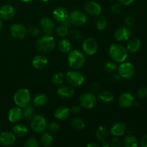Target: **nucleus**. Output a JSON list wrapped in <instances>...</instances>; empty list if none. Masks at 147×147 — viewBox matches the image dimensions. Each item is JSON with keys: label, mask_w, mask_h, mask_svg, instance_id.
Segmentation results:
<instances>
[{"label": "nucleus", "mask_w": 147, "mask_h": 147, "mask_svg": "<svg viewBox=\"0 0 147 147\" xmlns=\"http://www.w3.org/2000/svg\"><path fill=\"white\" fill-rule=\"evenodd\" d=\"M122 145V142H121L120 139L116 136H114V138L111 139L110 142V146L111 147H120Z\"/></svg>", "instance_id": "nucleus-44"}, {"label": "nucleus", "mask_w": 147, "mask_h": 147, "mask_svg": "<svg viewBox=\"0 0 147 147\" xmlns=\"http://www.w3.org/2000/svg\"><path fill=\"white\" fill-rule=\"evenodd\" d=\"M65 79V76L62 72H57L53 76L51 82L53 84L58 86V85H61L64 82Z\"/></svg>", "instance_id": "nucleus-34"}, {"label": "nucleus", "mask_w": 147, "mask_h": 147, "mask_svg": "<svg viewBox=\"0 0 147 147\" xmlns=\"http://www.w3.org/2000/svg\"><path fill=\"white\" fill-rule=\"evenodd\" d=\"M136 96L139 98L143 99L147 96V88L140 87L136 90Z\"/></svg>", "instance_id": "nucleus-42"}, {"label": "nucleus", "mask_w": 147, "mask_h": 147, "mask_svg": "<svg viewBox=\"0 0 147 147\" xmlns=\"http://www.w3.org/2000/svg\"><path fill=\"white\" fill-rule=\"evenodd\" d=\"M24 146L26 147H39L40 146V143L38 140L34 137H30L24 143Z\"/></svg>", "instance_id": "nucleus-38"}, {"label": "nucleus", "mask_w": 147, "mask_h": 147, "mask_svg": "<svg viewBox=\"0 0 147 147\" xmlns=\"http://www.w3.org/2000/svg\"><path fill=\"white\" fill-rule=\"evenodd\" d=\"M96 28L100 31L104 30L107 26V20L106 17L102 15L98 16V18L96 22Z\"/></svg>", "instance_id": "nucleus-35"}, {"label": "nucleus", "mask_w": 147, "mask_h": 147, "mask_svg": "<svg viewBox=\"0 0 147 147\" xmlns=\"http://www.w3.org/2000/svg\"><path fill=\"white\" fill-rule=\"evenodd\" d=\"M113 98H114V96H113V93L107 90L99 92L98 95V99L105 103H111V102L113 101Z\"/></svg>", "instance_id": "nucleus-28"}, {"label": "nucleus", "mask_w": 147, "mask_h": 147, "mask_svg": "<svg viewBox=\"0 0 147 147\" xmlns=\"http://www.w3.org/2000/svg\"><path fill=\"white\" fill-rule=\"evenodd\" d=\"M139 144L137 139L133 135L125 136L122 142V145L125 147H136Z\"/></svg>", "instance_id": "nucleus-30"}, {"label": "nucleus", "mask_w": 147, "mask_h": 147, "mask_svg": "<svg viewBox=\"0 0 147 147\" xmlns=\"http://www.w3.org/2000/svg\"><path fill=\"white\" fill-rule=\"evenodd\" d=\"M61 24L62 25L64 26V27H67V29H70L72 27V26H73V24H72L71 21H70V19L69 18L66 19L65 20H64L63 22H62Z\"/></svg>", "instance_id": "nucleus-49"}, {"label": "nucleus", "mask_w": 147, "mask_h": 147, "mask_svg": "<svg viewBox=\"0 0 147 147\" xmlns=\"http://www.w3.org/2000/svg\"><path fill=\"white\" fill-rule=\"evenodd\" d=\"M32 103L34 106L42 107L47 104V97L44 93H38L34 96L32 99Z\"/></svg>", "instance_id": "nucleus-29"}, {"label": "nucleus", "mask_w": 147, "mask_h": 147, "mask_svg": "<svg viewBox=\"0 0 147 147\" xmlns=\"http://www.w3.org/2000/svg\"><path fill=\"white\" fill-rule=\"evenodd\" d=\"M41 1H42V2H47V1H49L50 0H41Z\"/></svg>", "instance_id": "nucleus-56"}, {"label": "nucleus", "mask_w": 147, "mask_h": 147, "mask_svg": "<svg viewBox=\"0 0 147 147\" xmlns=\"http://www.w3.org/2000/svg\"><path fill=\"white\" fill-rule=\"evenodd\" d=\"M57 93L60 97L65 99H69L73 97L75 94V91L73 88L67 85H63L58 88L57 90Z\"/></svg>", "instance_id": "nucleus-22"}, {"label": "nucleus", "mask_w": 147, "mask_h": 147, "mask_svg": "<svg viewBox=\"0 0 147 147\" xmlns=\"http://www.w3.org/2000/svg\"><path fill=\"white\" fill-rule=\"evenodd\" d=\"M2 28H3V22L2 21H1V19H0V31L2 30Z\"/></svg>", "instance_id": "nucleus-54"}, {"label": "nucleus", "mask_w": 147, "mask_h": 147, "mask_svg": "<svg viewBox=\"0 0 147 147\" xmlns=\"http://www.w3.org/2000/svg\"><path fill=\"white\" fill-rule=\"evenodd\" d=\"M140 146L142 147H147V134L144 136L141 139Z\"/></svg>", "instance_id": "nucleus-50"}, {"label": "nucleus", "mask_w": 147, "mask_h": 147, "mask_svg": "<svg viewBox=\"0 0 147 147\" xmlns=\"http://www.w3.org/2000/svg\"><path fill=\"white\" fill-rule=\"evenodd\" d=\"M100 86L98 83H93L90 88V92L94 93V94L99 93V92H100Z\"/></svg>", "instance_id": "nucleus-45"}, {"label": "nucleus", "mask_w": 147, "mask_h": 147, "mask_svg": "<svg viewBox=\"0 0 147 147\" xmlns=\"http://www.w3.org/2000/svg\"><path fill=\"white\" fill-rule=\"evenodd\" d=\"M9 31L11 36L14 38L18 39V40H22L25 38L28 33L27 28L23 24H18V23L11 24L9 28Z\"/></svg>", "instance_id": "nucleus-11"}, {"label": "nucleus", "mask_w": 147, "mask_h": 147, "mask_svg": "<svg viewBox=\"0 0 147 147\" xmlns=\"http://www.w3.org/2000/svg\"><path fill=\"white\" fill-rule=\"evenodd\" d=\"M68 18L71 21L73 25L77 26V27L84 25L87 22V17H86V14L83 11L77 9H73L70 12V14H69Z\"/></svg>", "instance_id": "nucleus-9"}, {"label": "nucleus", "mask_w": 147, "mask_h": 147, "mask_svg": "<svg viewBox=\"0 0 147 147\" xmlns=\"http://www.w3.org/2000/svg\"><path fill=\"white\" fill-rule=\"evenodd\" d=\"M53 15L55 20L58 22L61 23L66 19L68 18L69 13L67 10L63 7H57L54 9L53 11Z\"/></svg>", "instance_id": "nucleus-21"}, {"label": "nucleus", "mask_w": 147, "mask_h": 147, "mask_svg": "<svg viewBox=\"0 0 147 147\" xmlns=\"http://www.w3.org/2000/svg\"><path fill=\"white\" fill-rule=\"evenodd\" d=\"M70 124H71V126L73 129L77 131H81L86 127V123H85V121L81 118L79 117H76L72 119L71 122H70Z\"/></svg>", "instance_id": "nucleus-32"}, {"label": "nucleus", "mask_w": 147, "mask_h": 147, "mask_svg": "<svg viewBox=\"0 0 147 147\" xmlns=\"http://www.w3.org/2000/svg\"><path fill=\"white\" fill-rule=\"evenodd\" d=\"M65 80L70 86L78 87L84 83L85 76L80 72L73 69L67 72L65 75Z\"/></svg>", "instance_id": "nucleus-6"}, {"label": "nucleus", "mask_w": 147, "mask_h": 147, "mask_svg": "<svg viewBox=\"0 0 147 147\" xmlns=\"http://www.w3.org/2000/svg\"><path fill=\"white\" fill-rule=\"evenodd\" d=\"M13 100L16 106L22 109L30 104L31 100V93L27 88H20L14 93Z\"/></svg>", "instance_id": "nucleus-4"}, {"label": "nucleus", "mask_w": 147, "mask_h": 147, "mask_svg": "<svg viewBox=\"0 0 147 147\" xmlns=\"http://www.w3.org/2000/svg\"><path fill=\"white\" fill-rule=\"evenodd\" d=\"M118 73L122 78H131L135 74V67L132 63L129 62H123L118 67Z\"/></svg>", "instance_id": "nucleus-8"}, {"label": "nucleus", "mask_w": 147, "mask_h": 147, "mask_svg": "<svg viewBox=\"0 0 147 147\" xmlns=\"http://www.w3.org/2000/svg\"><path fill=\"white\" fill-rule=\"evenodd\" d=\"M13 133L16 136L18 137H24L28 133V128L26 125L22 123H18L14 125L13 127Z\"/></svg>", "instance_id": "nucleus-25"}, {"label": "nucleus", "mask_w": 147, "mask_h": 147, "mask_svg": "<svg viewBox=\"0 0 147 147\" xmlns=\"http://www.w3.org/2000/svg\"><path fill=\"white\" fill-rule=\"evenodd\" d=\"M53 136L49 133H44L40 138V143L45 147H48L53 144Z\"/></svg>", "instance_id": "nucleus-33"}, {"label": "nucleus", "mask_w": 147, "mask_h": 147, "mask_svg": "<svg viewBox=\"0 0 147 147\" xmlns=\"http://www.w3.org/2000/svg\"><path fill=\"white\" fill-rule=\"evenodd\" d=\"M47 121L42 115H34L30 121L31 129L36 134L43 133L47 129Z\"/></svg>", "instance_id": "nucleus-5"}, {"label": "nucleus", "mask_w": 147, "mask_h": 147, "mask_svg": "<svg viewBox=\"0 0 147 147\" xmlns=\"http://www.w3.org/2000/svg\"><path fill=\"white\" fill-rule=\"evenodd\" d=\"M40 27L45 34H52L55 30V23L47 17H44L40 20Z\"/></svg>", "instance_id": "nucleus-14"}, {"label": "nucleus", "mask_w": 147, "mask_h": 147, "mask_svg": "<svg viewBox=\"0 0 147 147\" xmlns=\"http://www.w3.org/2000/svg\"><path fill=\"white\" fill-rule=\"evenodd\" d=\"M84 9L87 14L92 17H98L100 15L102 11L101 6L100 5V4L97 1H92V0H88L85 4Z\"/></svg>", "instance_id": "nucleus-12"}, {"label": "nucleus", "mask_w": 147, "mask_h": 147, "mask_svg": "<svg viewBox=\"0 0 147 147\" xmlns=\"http://www.w3.org/2000/svg\"><path fill=\"white\" fill-rule=\"evenodd\" d=\"M134 102V97L133 95L128 92L121 93L119 98V104L122 109H129Z\"/></svg>", "instance_id": "nucleus-16"}, {"label": "nucleus", "mask_w": 147, "mask_h": 147, "mask_svg": "<svg viewBox=\"0 0 147 147\" xmlns=\"http://www.w3.org/2000/svg\"><path fill=\"white\" fill-rule=\"evenodd\" d=\"M47 129H48V130L51 132H58L60 130V126L57 122L56 121H52L50 123H47Z\"/></svg>", "instance_id": "nucleus-39"}, {"label": "nucleus", "mask_w": 147, "mask_h": 147, "mask_svg": "<svg viewBox=\"0 0 147 147\" xmlns=\"http://www.w3.org/2000/svg\"><path fill=\"white\" fill-rule=\"evenodd\" d=\"M104 70L109 73H116L118 70V66L116 65V62L109 61L105 63L104 65Z\"/></svg>", "instance_id": "nucleus-36"}, {"label": "nucleus", "mask_w": 147, "mask_h": 147, "mask_svg": "<svg viewBox=\"0 0 147 147\" xmlns=\"http://www.w3.org/2000/svg\"><path fill=\"white\" fill-rule=\"evenodd\" d=\"M70 114V110L68 107L65 106H59L54 112V116L60 121H65L69 117Z\"/></svg>", "instance_id": "nucleus-23"}, {"label": "nucleus", "mask_w": 147, "mask_h": 147, "mask_svg": "<svg viewBox=\"0 0 147 147\" xmlns=\"http://www.w3.org/2000/svg\"><path fill=\"white\" fill-rule=\"evenodd\" d=\"M131 36V31L128 27H119L115 31L114 37L118 42H126L130 39Z\"/></svg>", "instance_id": "nucleus-13"}, {"label": "nucleus", "mask_w": 147, "mask_h": 147, "mask_svg": "<svg viewBox=\"0 0 147 147\" xmlns=\"http://www.w3.org/2000/svg\"><path fill=\"white\" fill-rule=\"evenodd\" d=\"M98 98L94 93H85L80 95L79 98V103L81 107L86 109H92L96 106Z\"/></svg>", "instance_id": "nucleus-7"}, {"label": "nucleus", "mask_w": 147, "mask_h": 147, "mask_svg": "<svg viewBox=\"0 0 147 147\" xmlns=\"http://www.w3.org/2000/svg\"><path fill=\"white\" fill-rule=\"evenodd\" d=\"M70 113H73V114H79L81 112V106H78V105H75L70 109Z\"/></svg>", "instance_id": "nucleus-47"}, {"label": "nucleus", "mask_w": 147, "mask_h": 147, "mask_svg": "<svg viewBox=\"0 0 147 147\" xmlns=\"http://www.w3.org/2000/svg\"><path fill=\"white\" fill-rule=\"evenodd\" d=\"M8 120L11 123L19 122L23 118L22 110L20 107H12L8 112Z\"/></svg>", "instance_id": "nucleus-19"}, {"label": "nucleus", "mask_w": 147, "mask_h": 147, "mask_svg": "<svg viewBox=\"0 0 147 147\" xmlns=\"http://www.w3.org/2000/svg\"><path fill=\"white\" fill-rule=\"evenodd\" d=\"M109 55L113 61L118 63H121L126 61L127 59L129 51L126 47H125L122 45L113 43L110 46Z\"/></svg>", "instance_id": "nucleus-2"}, {"label": "nucleus", "mask_w": 147, "mask_h": 147, "mask_svg": "<svg viewBox=\"0 0 147 147\" xmlns=\"http://www.w3.org/2000/svg\"><path fill=\"white\" fill-rule=\"evenodd\" d=\"M57 47L62 53H67L72 50V44L67 39L62 38L57 43Z\"/></svg>", "instance_id": "nucleus-26"}, {"label": "nucleus", "mask_w": 147, "mask_h": 147, "mask_svg": "<svg viewBox=\"0 0 147 147\" xmlns=\"http://www.w3.org/2000/svg\"><path fill=\"white\" fill-rule=\"evenodd\" d=\"M16 142V136L10 131H2L0 133V144L4 146H11Z\"/></svg>", "instance_id": "nucleus-15"}, {"label": "nucleus", "mask_w": 147, "mask_h": 147, "mask_svg": "<svg viewBox=\"0 0 147 147\" xmlns=\"http://www.w3.org/2000/svg\"><path fill=\"white\" fill-rule=\"evenodd\" d=\"M67 63L72 69L78 70L83 67L86 63V57L83 52L78 50H73L69 53Z\"/></svg>", "instance_id": "nucleus-3"}, {"label": "nucleus", "mask_w": 147, "mask_h": 147, "mask_svg": "<svg viewBox=\"0 0 147 147\" xmlns=\"http://www.w3.org/2000/svg\"><path fill=\"white\" fill-rule=\"evenodd\" d=\"M135 23V19L132 16H128L125 19V24L127 27H131Z\"/></svg>", "instance_id": "nucleus-46"}, {"label": "nucleus", "mask_w": 147, "mask_h": 147, "mask_svg": "<svg viewBox=\"0 0 147 147\" xmlns=\"http://www.w3.org/2000/svg\"><path fill=\"white\" fill-rule=\"evenodd\" d=\"M109 136V131L106 127L103 126H99L96 131V136L100 142L107 140Z\"/></svg>", "instance_id": "nucleus-27"}, {"label": "nucleus", "mask_w": 147, "mask_h": 147, "mask_svg": "<svg viewBox=\"0 0 147 147\" xmlns=\"http://www.w3.org/2000/svg\"><path fill=\"white\" fill-rule=\"evenodd\" d=\"M22 1H23V2H26V3H27V2H30V1H33V0H21Z\"/></svg>", "instance_id": "nucleus-55"}, {"label": "nucleus", "mask_w": 147, "mask_h": 147, "mask_svg": "<svg viewBox=\"0 0 147 147\" xmlns=\"http://www.w3.org/2000/svg\"><path fill=\"white\" fill-rule=\"evenodd\" d=\"M55 45V40L52 34H45L36 41L35 47L38 52L48 53L54 50Z\"/></svg>", "instance_id": "nucleus-1"}, {"label": "nucleus", "mask_w": 147, "mask_h": 147, "mask_svg": "<svg viewBox=\"0 0 147 147\" xmlns=\"http://www.w3.org/2000/svg\"><path fill=\"white\" fill-rule=\"evenodd\" d=\"M135 0H118V2L121 6H129L133 4Z\"/></svg>", "instance_id": "nucleus-48"}, {"label": "nucleus", "mask_w": 147, "mask_h": 147, "mask_svg": "<svg viewBox=\"0 0 147 147\" xmlns=\"http://www.w3.org/2000/svg\"><path fill=\"white\" fill-rule=\"evenodd\" d=\"M16 10L14 7L9 4H4L0 7V18L4 20L12 19L15 16Z\"/></svg>", "instance_id": "nucleus-17"}, {"label": "nucleus", "mask_w": 147, "mask_h": 147, "mask_svg": "<svg viewBox=\"0 0 147 147\" xmlns=\"http://www.w3.org/2000/svg\"><path fill=\"white\" fill-rule=\"evenodd\" d=\"M87 147H98L99 145L97 144L96 143H90L88 144H87V146H86Z\"/></svg>", "instance_id": "nucleus-53"}, {"label": "nucleus", "mask_w": 147, "mask_h": 147, "mask_svg": "<svg viewBox=\"0 0 147 147\" xmlns=\"http://www.w3.org/2000/svg\"><path fill=\"white\" fill-rule=\"evenodd\" d=\"M121 79V77L120 75L119 74V73H113V76H112V80L113 81H119V80Z\"/></svg>", "instance_id": "nucleus-51"}, {"label": "nucleus", "mask_w": 147, "mask_h": 147, "mask_svg": "<svg viewBox=\"0 0 147 147\" xmlns=\"http://www.w3.org/2000/svg\"><path fill=\"white\" fill-rule=\"evenodd\" d=\"M98 45L96 40L93 37H87L82 43V50L88 55H93L98 51Z\"/></svg>", "instance_id": "nucleus-10"}, {"label": "nucleus", "mask_w": 147, "mask_h": 147, "mask_svg": "<svg viewBox=\"0 0 147 147\" xmlns=\"http://www.w3.org/2000/svg\"><path fill=\"white\" fill-rule=\"evenodd\" d=\"M126 130V123L121 121L115 122L111 126L110 129V133L112 136L119 137L123 136Z\"/></svg>", "instance_id": "nucleus-18"}, {"label": "nucleus", "mask_w": 147, "mask_h": 147, "mask_svg": "<svg viewBox=\"0 0 147 147\" xmlns=\"http://www.w3.org/2000/svg\"><path fill=\"white\" fill-rule=\"evenodd\" d=\"M101 146L103 147H109L110 146V143H109V142H107V140L103 141V142H102Z\"/></svg>", "instance_id": "nucleus-52"}, {"label": "nucleus", "mask_w": 147, "mask_h": 147, "mask_svg": "<svg viewBox=\"0 0 147 147\" xmlns=\"http://www.w3.org/2000/svg\"><path fill=\"white\" fill-rule=\"evenodd\" d=\"M27 32L32 36H37L40 34V30L37 26H31V27H30V28L27 30Z\"/></svg>", "instance_id": "nucleus-43"}, {"label": "nucleus", "mask_w": 147, "mask_h": 147, "mask_svg": "<svg viewBox=\"0 0 147 147\" xmlns=\"http://www.w3.org/2000/svg\"><path fill=\"white\" fill-rule=\"evenodd\" d=\"M55 32L56 34H57V35L60 37H66L69 33V29L64 27V26L62 25V24H60V25L58 26L57 28L55 29Z\"/></svg>", "instance_id": "nucleus-37"}, {"label": "nucleus", "mask_w": 147, "mask_h": 147, "mask_svg": "<svg viewBox=\"0 0 147 147\" xmlns=\"http://www.w3.org/2000/svg\"><path fill=\"white\" fill-rule=\"evenodd\" d=\"M22 116L23 118L26 120H31L35 113V110L34 107L31 105L28 104L25 107L22 108Z\"/></svg>", "instance_id": "nucleus-31"}, {"label": "nucleus", "mask_w": 147, "mask_h": 147, "mask_svg": "<svg viewBox=\"0 0 147 147\" xmlns=\"http://www.w3.org/2000/svg\"><path fill=\"white\" fill-rule=\"evenodd\" d=\"M122 11V7L119 3L117 4H114L111 6V12L114 15H119V14H121Z\"/></svg>", "instance_id": "nucleus-41"}, {"label": "nucleus", "mask_w": 147, "mask_h": 147, "mask_svg": "<svg viewBox=\"0 0 147 147\" xmlns=\"http://www.w3.org/2000/svg\"><path fill=\"white\" fill-rule=\"evenodd\" d=\"M48 64V60L45 56L42 55H37L33 57L32 60V65L37 70H42L47 67Z\"/></svg>", "instance_id": "nucleus-20"}, {"label": "nucleus", "mask_w": 147, "mask_h": 147, "mask_svg": "<svg viewBox=\"0 0 147 147\" xmlns=\"http://www.w3.org/2000/svg\"><path fill=\"white\" fill-rule=\"evenodd\" d=\"M68 34L73 40H80L82 39V34L79 30H72L69 31Z\"/></svg>", "instance_id": "nucleus-40"}, {"label": "nucleus", "mask_w": 147, "mask_h": 147, "mask_svg": "<svg viewBox=\"0 0 147 147\" xmlns=\"http://www.w3.org/2000/svg\"><path fill=\"white\" fill-rule=\"evenodd\" d=\"M141 47H142V42L138 38L131 39L128 42L127 45H126V49H127L128 51L133 53L139 51Z\"/></svg>", "instance_id": "nucleus-24"}, {"label": "nucleus", "mask_w": 147, "mask_h": 147, "mask_svg": "<svg viewBox=\"0 0 147 147\" xmlns=\"http://www.w3.org/2000/svg\"><path fill=\"white\" fill-rule=\"evenodd\" d=\"M86 1H88V0H86Z\"/></svg>", "instance_id": "nucleus-57"}]
</instances>
